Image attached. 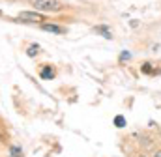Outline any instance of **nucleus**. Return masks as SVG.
<instances>
[{"label": "nucleus", "mask_w": 161, "mask_h": 157, "mask_svg": "<svg viewBox=\"0 0 161 157\" xmlns=\"http://www.w3.org/2000/svg\"><path fill=\"white\" fill-rule=\"evenodd\" d=\"M32 6L38 11H60L62 9V4L58 0H34Z\"/></svg>", "instance_id": "obj_1"}, {"label": "nucleus", "mask_w": 161, "mask_h": 157, "mask_svg": "<svg viewBox=\"0 0 161 157\" xmlns=\"http://www.w3.org/2000/svg\"><path fill=\"white\" fill-rule=\"evenodd\" d=\"M19 21H23V23H43L45 15H41L38 11H21L19 13Z\"/></svg>", "instance_id": "obj_2"}, {"label": "nucleus", "mask_w": 161, "mask_h": 157, "mask_svg": "<svg viewBox=\"0 0 161 157\" xmlns=\"http://www.w3.org/2000/svg\"><path fill=\"white\" fill-rule=\"evenodd\" d=\"M41 28L45 30V32H51V34H64L66 32V28H62V26H58V24H49V23H43L41 24Z\"/></svg>", "instance_id": "obj_3"}, {"label": "nucleus", "mask_w": 161, "mask_h": 157, "mask_svg": "<svg viewBox=\"0 0 161 157\" xmlns=\"http://www.w3.org/2000/svg\"><path fill=\"white\" fill-rule=\"evenodd\" d=\"M40 77L45 78V80H51V78H54V69H51V66H45V68H41Z\"/></svg>", "instance_id": "obj_4"}, {"label": "nucleus", "mask_w": 161, "mask_h": 157, "mask_svg": "<svg viewBox=\"0 0 161 157\" xmlns=\"http://www.w3.org/2000/svg\"><path fill=\"white\" fill-rule=\"evenodd\" d=\"M94 30H96L97 34H101V36H103L105 39H111V38H113V34H111V30H109L107 26H103V24H101V26H96Z\"/></svg>", "instance_id": "obj_5"}, {"label": "nucleus", "mask_w": 161, "mask_h": 157, "mask_svg": "<svg viewBox=\"0 0 161 157\" xmlns=\"http://www.w3.org/2000/svg\"><path fill=\"white\" fill-rule=\"evenodd\" d=\"M9 157H23V152L19 146H11L9 148Z\"/></svg>", "instance_id": "obj_6"}, {"label": "nucleus", "mask_w": 161, "mask_h": 157, "mask_svg": "<svg viewBox=\"0 0 161 157\" xmlns=\"http://www.w3.org/2000/svg\"><path fill=\"white\" fill-rule=\"evenodd\" d=\"M38 52H40V45H30V47H28V51H26V54H28V56H36Z\"/></svg>", "instance_id": "obj_7"}, {"label": "nucleus", "mask_w": 161, "mask_h": 157, "mask_svg": "<svg viewBox=\"0 0 161 157\" xmlns=\"http://www.w3.org/2000/svg\"><path fill=\"white\" fill-rule=\"evenodd\" d=\"M114 125H116V127H124V125H125V118L124 116H116L114 118Z\"/></svg>", "instance_id": "obj_8"}, {"label": "nucleus", "mask_w": 161, "mask_h": 157, "mask_svg": "<svg viewBox=\"0 0 161 157\" xmlns=\"http://www.w3.org/2000/svg\"><path fill=\"white\" fill-rule=\"evenodd\" d=\"M129 58H131V54H129V52H125V51H124V52H122V54H120V64H124V62H127V60H129Z\"/></svg>", "instance_id": "obj_9"}, {"label": "nucleus", "mask_w": 161, "mask_h": 157, "mask_svg": "<svg viewBox=\"0 0 161 157\" xmlns=\"http://www.w3.org/2000/svg\"><path fill=\"white\" fill-rule=\"evenodd\" d=\"M142 73H146V75H152V73H154V69L150 68V64H144V66H142Z\"/></svg>", "instance_id": "obj_10"}, {"label": "nucleus", "mask_w": 161, "mask_h": 157, "mask_svg": "<svg viewBox=\"0 0 161 157\" xmlns=\"http://www.w3.org/2000/svg\"><path fill=\"white\" fill-rule=\"evenodd\" d=\"M156 157H161V152H158V154H156Z\"/></svg>", "instance_id": "obj_11"}]
</instances>
